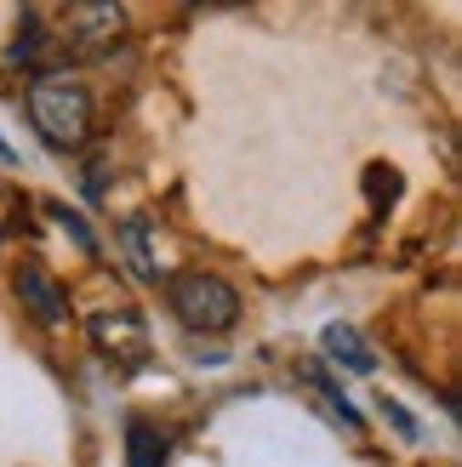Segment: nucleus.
I'll return each mask as SVG.
<instances>
[{
  "mask_svg": "<svg viewBox=\"0 0 462 467\" xmlns=\"http://www.w3.org/2000/svg\"><path fill=\"white\" fill-rule=\"evenodd\" d=\"M63 29H68V46H75V52L98 57V52H109V46L126 35V12L121 6H91L86 0V6H68Z\"/></svg>",
  "mask_w": 462,
  "mask_h": 467,
  "instance_id": "nucleus-4",
  "label": "nucleus"
},
{
  "mask_svg": "<svg viewBox=\"0 0 462 467\" xmlns=\"http://www.w3.org/2000/svg\"><path fill=\"white\" fill-rule=\"evenodd\" d=\"M126 467H160V462H166V439H160L149 422H131L126 428Z\"/></svg>",
  "mask_w": 462,
  "mask_h": 467,
  "instance_id": "nucleus-8",
  "label": "nucleus"
},
{
  "mask_svg": "<svg viewBox=\"0 0 462 467\" xmlns=\"http://www.w3.org/2000/svg\"><path fill=\"white\" fill-rule=\"evenodd\" d=\"M394 194H400V177H394V171H383V166H377V171H372V200L383 205V200H394Z\"/></svg>",
  "mask_w": 462,
  "mask_h": 467,
  "instance_id": "nucleus-9",
  "label": "nucleus"
},
{
  "mask_svg": "<svg viewBox=\"0 0 462 467\" xmlns=\"http://www.w3.org/2000/svg\"><path fill=\"white\" fill-rule=\"evenodd\" d=\"M388 422H394V428H400L405 439H417V422H411V416H405L400 405H388Z\"/></svg>",
  "mask_w": 462,
  "mask_h": 467,
  "instance_id": "nucleus-11",
  "label": "nucleus"
},
{
  "mask_svg": "<svg viewBox=\"0 0 462 467\" xmlns=\"http://www.w3.org/2000/svg\"><path fill=\"white\" fill-rule=\"evenodd\" d=\"M58 223H63L68 234H75V245H80V251H98V240H91V234H86V223H80V217H68L63 205H58Z\"/></svg>",
  "mask_w": 462,
  "mask_h": 467,
  "instance_id": "nucleus-10",
  "label": "nucleus"
},
{
  "mask_svg": "<svg viewBox=\"0 0 462 467\" xmlns=\"http://www.w3.org/2000/svg\"><path fill=\"white\" fill-rule=\"evenodd\" d=\"M86 337H91V348H98L103 359H121V365H137V359L149 354V325H143V314H131V308L91 314L86 319Z\"/></svg>",
  "mask_w": 462,
  "mask_h": 467,
  "instance_id": "nucleus-3",
  "label": "nucleus"
},
{
  "mask_svg": "<svg viewBox=\"0 0 462 467\" xmlns=\"http://www.w3.org/2000/svg\"><path fill=\"white\" fill-rule=\"evenodd\" d=\"M121 240H126V256H131V274L154 285L160 268H154V251H149V217H131V223L121 228Z\"/></svg>",
  "mask_w": 462,
  "mask_h": 467,
  "instance_id": "nucleus-7",
  "label": "nucleus"
},
{
  "mask_svg": "<svg viewBox=\"0 0 462 467\" xmlns=\"http://www.w3.org/2000/svg\"><path fill=\"white\" fill-rule=\"evenodd\" d=\"M166 296H172L177 325L183 331H200V337H223V331H235V319H240V291L228 285V279L205 274V268L177 274Z\"/></svg>",
  "mask_w": 462,
  "mask_h": 467,
  "instance_id": "nucleus-2",
  "label": "nucleus"
},
{
  "mask_svg": "<svg viewBox=\"0 0 462 467\" xmlns=\"http://www.w3.org/2000/svg\"><path fill=\"white\" fill-rule=\"evenodd\" d=\"M320 342H326V359L342 365V370H354V377H372V370H377V354L365 348V337L354 331V325H326Z\"/></svg>",
  "mask_w": 462,
  "mask_h": 467,
  "instance_id": "nucleus-6",
  "label": "nucleus"
},
{
  "mask_svg": "<svg viewBox=\"0 0 462 467\" xmlns=\"http://www.w3.org/2000/svg\"><path fill=\"white\" fill-rule=\"evenodd\" d=\"M29 120L52 149H80L91 131V91L63 68H46L29 80Z\"/></svg>",
  "mask_w": 462,
  "mask_h": 467,
  "instance_id": "nucleus-1",
  "label": "nucleus"
},
{
  "mask_svg": "<svg viewBox=\"0 0 462 467\" xmlns=\"http://www.w3.org/2000/svg\"><path fill=\"white\" fill-rule=\"evenodd\" d=\"M0 166H17V149L6 143V137H0Z\"/></svg>",
  "mask_w": 462,
  "mask_h": 467,
  "instance_id": "nucleus-12",
  "label": "nucleus"
},
{
  "mask_svg": "<svg viewBox=\"0 0 462 467\" xmlns=\"http://www.w3.org/2000/svg\"><path fill=\"white\" fill-rule=\"evenodd\" d=\"M17 296H23V308H29L35 319H46V325H58L63 319V308H68V302H63V291L52 285V274H46V268H17Z\"/></svg>",
  "mask_w": 462,
  "mask_h": 467,
  "instance_id": "nucleus-5",
  "label": "nucleus"
}]
</instances>
